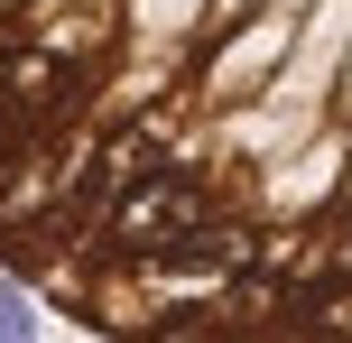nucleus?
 Returning <instances> with one entry per match:
<instances>
[{"label": "nucleus", "instance_id": "f257e3e1", "mask_svg": "<svg viewBox=\"0 0 352 343\" xmlns=\"http://www.w3.org/2000/svg\"><path fill=\"white\" fill-rule=\"evenodd\" d=\"M93 223H102V251H111V260L176 269V260L195 251V232L213 223V195L195 186V167H148V177L121 186V195L93 204Z\"/></svg>", "mask_w": 352, "mask_h": 343}, {"label": "nucleus", "instance_id": "f03ea898", "mask_svg": "<svg viewBox=\"0 0 352 343\" xmlns=\"http://www.w3.org/2000/svg\"><path fill=\"white\" fill-rule=\"evenodd\" d=\"M0 343H37V316H28L19 288H0Z\"/></svg>", "mask_w": 352, "mask_h": 343}]
</instances>
